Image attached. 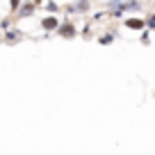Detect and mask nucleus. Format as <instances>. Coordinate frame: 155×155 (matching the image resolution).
Instances as JSON below:
<instances>
[{
	"mask_svg": "<svg viewBox=\"0 0 155 155\" xmlns=\"http://www.w3.org/2000/svg\"><path fill=\"white\" fill-rule=\"evenodd\" d=\"M41 28H44L46 32H53V30H57V28H59V21L55 18L53 14H48L44 21H41Z\"/></svg>",
	"mask_w": 155,
	"mask_h": 155,
	"instance_id": "f257e3e1",
	"label": "nucleus"
},
{
	"mask_svg": "<svg viewBox=\"0 0 155 155\" xmlns=\"http://www.w3.org/2000/svg\"><path fill=\"white\" fill-rule=\"evenodd\" d=\"M144 18H126V28L130 30H144Z\"/></svg>",
	"mask_w": 155,
	"mask_h": 155,
	"instance_id": "39448f33",
	"label": "nucleus"
},
{
	"mask_svg": "<svg viewBox=\"0 0 155 155\" xmlns=\"http://www.w3.org/2000/svg\"><path fill=\"white\" fill-rule=\"evenodd\" d=\"M119 5H123L121 0H110V7H119Z\"/></svg>",
	"mask_w": 155,
	"mask_h": 155,
	"instance_id": "9b49d317",
	"label": "nucleus"
},
{
	"mask_svg": "<svg viewBox=\"0 0 155 155\" xmlns=\"http://www.w3.org/2000/svg\"><path fill=\"white\" fill-rule=\"evenodd\" d=\"M57 32L62 34V37H68V39H71V37H75V25H73V23H62V25L57 28Z\"/></svg>",
	"mask_w": 155,
	"mask_h": 155,
	"instance_id": "7ed1b4c3",
	"label": "nucleus"
},
{
	"mask_svg": "<svg viewBox=\"0 0 155 155\" xmlns=\"http://www.w3.org/2000/svg\"><path fill=\"white\" fill-rule=\"evenodd\" d=\"M0 28H2V30H9V18L2 21V23H0Z\"/></svg>",
	"mask_w": 155,
	"mask_h": 155,
	"instance_id": "9d476101",
	"label": "nucleus"
},
{
	"mask_svg": "<svg viewBox=\"0 0 155 155\" xmlns=\"http://www.w3.org/2000/svg\"><path fill=\"white\" fill-rule=\"evenodd\" d=\"M9 5H12V9H18V7H21V0H12Z\"/></svg>",
	"mask_w": 155,
	"mask_h": 155,
	"instance_id": "1a4fd4ad",
	"label": "nucleus"
},
{
	"mask_svg": "<svg viewBox=\"0 0 155 155\" xmlns=\"http://www.w3.org/2000/svg\"><path fill=\"white\" fill-rule=\"evenodd\" d=\"M46 9H48V12H57V9H59V7H57V5H55V2H48V5H46Z\"/></svg>",
	"mask_w": 155,
	"mask_h": 155,
	"instance_id": "6e6552de",
	"label": "nucleus"
},
{
	"mask_svg": "<svg viewBox=\"0 0 155 155\" xmlns=\"http://www.w3.org/2000/svg\"><path fill=\"white\" fill-rule=\"evenodd\" d=\"M114 41V34H105V37H101V44L105 46V44H112Z\"/></svg>",
	"mask_w": 155,
	"mask_h": 155,
	"instance_id": "423d86ee",
	"label": "nucleus"
},
{
	"mask_svg": "<svg viewBox=\"0 0 155 155\" xmlns=\"http://www.w3.org/2000/svg\"><path fill=\"white\" fill-rule=\"evenodd\" d=\"M87 7H89V2H87V0H80V2H78V5H75V9L84 12V9H87Z\"/></svg>",
	"mask_w": 155,
	"mask_h": 155,
	"instance_id": "0eeeda50",
	"label": "nucleus"
},
{
	"mask_svg": "<svg viewBox=\"0 0 155 155\" xmlns=\"http://www.w3.org/2000/svg\"><path fill=\"white\" fill-rule=\"evenodd\" d=\"M148 25H150V28L155 25V16H150V18H148Z\"/></svg>",
	"mask_w": 155,
	"mask_h": 155,
	"instance_id": "f8f14e48",
	"label": "nucleus"
},
{
	"mask_svg": "<svg viewBox=\"0 0 155 155\" xmlns=\"http://www.w3.org/2000/svg\"><path fill=\"white\" fill-rule=\"evenodd\" d=\"M34 14V2H25V5L18 7V12H16V16L18 18H28V16Z\"/></svg>",
	"mask_w": 155,
	"mask_h": 155,
	"instance_id": "f03ea898",
	"label": "nucleus"
},
{
	"mask_svg": "<svg viewBox=\"0 0 155 155\" xmlns=\"http://www.w3.org/2000/svg\"><path fill=\"white\" fill-rule=\"evenodd\" d=\"M21 37H23V34H21L18 28H9V30L5 32V41H7V44H14V41H18Z\"/></svg>",
	"mask_w": 155,
	"mask_h": 155,
	"instance_id": "20e7f679",
	"label": "nucleus"
}]
</instances>
